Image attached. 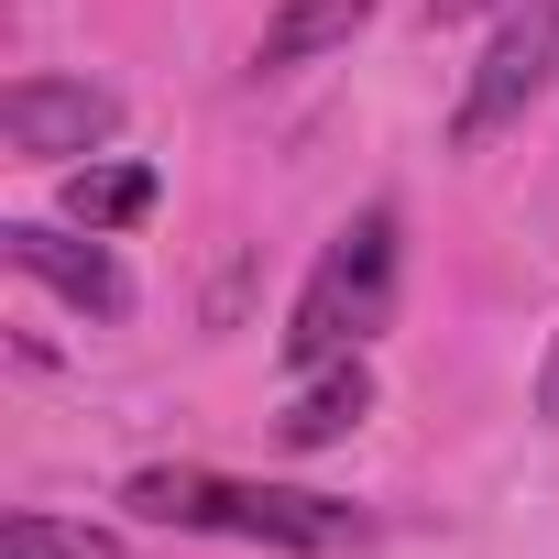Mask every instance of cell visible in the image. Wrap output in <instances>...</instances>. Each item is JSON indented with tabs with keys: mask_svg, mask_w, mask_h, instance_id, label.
I'll use <instances>...</instances> for the list:
<instances>
[{
	"mask_svg": "<svg viewBox=\"0 0 559 559\" xmlns=\"http://www.w3.org/2000/svg\"><path fill=\"white\" fill-rule=\"evenodd\" d=\"M121 504L143 526H176V537H230V548H286V559H341V548H373V515L341 504V493H297V483H241V472H209V461H143L121 483Z\"/></svg>",
	"mask_w": 559,
	"mask_h": 559,
	"instance_id": "obj_1",
	"label": "cell"
},
{
	"mask_svg": "<svg viewBox=\"0 0 559 559\" xmlns=\"http://www.w3.org/2000/svg\"><path fill=\"white\" fill-rule=\"evenodd\" d=\"M395 263H406L395 209H362V219L330 230V252L308 263V286H297V308H286V362H297V373L352 362V352L395 319Z\"/></svg>",
	"mask_w": 559,
	"mask_h": 559,
	"instance_id": "obj_2",
	"label": "cell"
},
{
	"mask_svg": "<svg viewBox=\"0 0 559 559\" xmlns=\"http://www.w3.org/2000/svg\"><path fill=\"white\" fill-rule=\"evenodd\" d=\"M548 88H559V0H504V23H493L483 67L461 78L450 154H483V143H493V132H515Z\"/></svg>",
	"mask_w": 559,
	"mask_h": 559,
	"instance_id": "obj_3",
	"label": "cell"
},
{
	"mask_svg": "<svg viewBox=\"0 0 559 559\" xmlns=\"http://www.w3.org/2000/svg\"><path fill=\"white\" fill-rule=\"evenodd\" d=\"M121 132V88L99 78H12L0 88V143L23 165H67V154H99Z\"/></svg>",
	"mask_w": 559,
	"mask_h": 559,
	"instance_id": "obj_4",
	"label": "cell"
},
{
	"mask_svg": "<svg viewBox=\"0 0 559 559\" xmlns=\"http://www.w3.org/2000/svg\"><path fill=\"white\" fill-rule=\"evenodd\" d=\"M99 241H110V230L78 241V219H67V230H45V219H0V263H12L23 286L67 297L78 319H132V274H121Z\"/></svg>",
	"mask_w": 559,
	"mask_h": 559,
	"instance_id": "obj_5",
	"label": "cell"
},
{
	"mask_svg": "<svg viewBox=\"0 0 559 559\" xmlns=\"http://www.w3.org/2000/svg\"><path fill=\"white\" fill-rule=\"evenodd\" d=\"M362 417H373V373H362V352H352V362H319V373L297 384V406L274 417V439H286V450H341Z\"/></svg>",
	"mask_w": 559,
	"mask_h": 559,
	"instance_id": "obj_6",
	"label": "cell"
},
{
	"mask_svg": "<svg viewBox=\"0 0 559 559\" xmlns=\"http://www.w3.org/2000/svg\"><path fill=\"white\" fill-rule=\"evenodd\" d=\"M362 23H373V0H286V12L252 34V78H286V67H308V56H341Z\"/></svg>",
	"mask_w": 559,
	"mask_h": 559,
	"instance_id": "obj_7",
	"label": "cell"
},
{
	"mask_svg": "<svg viewBox=\"0 0 559 559\" xmlns=\"http://www.w3.org/2000/svg\"><path fill=\"white\" fill-rule=\"evenodd\" d=\"M143 209H154V165H99V154L67 165V219L78 230H132Z\"/></svg>",
	"mask_w": 559,
	"mask_h": 559,
	"instance_id": "obj_8",
	"label": "cell"
},
{
	"mask_svg": "<svg viewBox=\"0 0 559 559\" xmlns=\"http://www.w3.org/2000/svg\"><path fill=\"white\" fill-rule=\"evenodd\" d=\"M0 559H132L110 526H88V515H45V504H23L12 526H0Z\"/></svg>",
	"mask_w": 559,
	"mask_h": 559,
	"instance_id": "obj_9",
	"label": "cell"
},
{
	"mask_svg": "<svg viewBox=\"0 0 559 559\" xmlns=\"http://www.w3.org/2000/svg\"><path fill=\"white\" fill-rule=\"evenodd\" d=\"M537 417L559 428V341H548V362H537Z\"/></svg>",
	"mask_w": 559,
	"mask_h": 559,
	"instance_id": "obj_10",
	"label": "cell"
},
{
	"mask_svg": "<svg viewBox=\"0 0 559 559\" xmlns=\"http://www.w3.org/2000/svg\"><path fill=\"white\" fill-rule=\"evenodd\" d=\"M472 12H504V0H428V23H472Z\"/></svg>",
	"mask_w": 559,
	"mask_h": 559,
	"instance_id": "obj_11",
	"label": "cell"
}]
</instances>
